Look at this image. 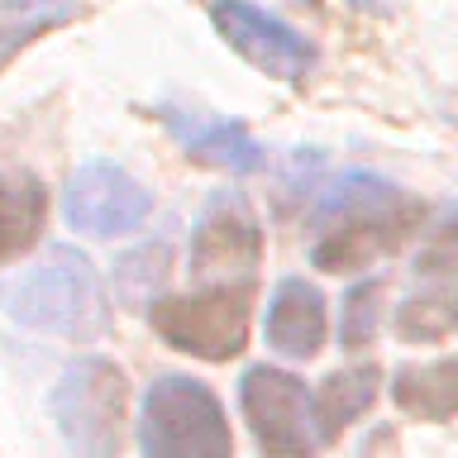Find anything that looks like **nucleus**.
I'll return each mask as SVG.
<instances>
[{
	"instance_id": "nucleus-1",
	"label": "nucleus",
	"mask_w": 458,
	"mask_h": 458,
	"mask_svg": "<svg viewBox=\"0 0 458 458\" xmlns=\"http://www.w3.org/2000/svg\"><path fill=\"white\" fill-rule=\"evenodd\" d=\"M420 220L425 210L411 196H401L392 182L372 177V172H344L315 196L310 225L320 229V239H315L310 258L325 272H353L377 253L401 249Z\"/></svg>"
},
{
	"instance_id": "nucleus-2",
	"label": "nucleus",
	"mask_w": 458,
	"mask_h": 458,
	"mask_svg": "<svg viewBox=\"0 0 458 458\" xmlns=\"http://www.w3.org/2000/svg\"><path fill=\"white\" fill-rule=\"evenodd\" d=\"M0 306L14 325L43 329V335H67V339H91L106 329V286L91 258L72 243L43 249L34 267L0 286Z\"/></svg>"
},
{
	"instance_id": "nucleus-3",
	"label": "nucleus",
	"mask_w": 458,
	"mask_h": 458,
	"mask_svg": "<svg viewBox=\"0 0 458 458\" xmlns=\"http://www.w3.org/2000/svg\"><path fill=\"white\" fill-rule=\"evenodd\" d=\"M139 449L143 458H234V439L210 386L167 372L143 392Z\"/></svg>"
},
{
	"instance_id": "nucleus-4",
	"label": "nucleus",
	"mask_w": 458,
	"mask_h": 458,
	"mask_svg": "<svg viewBox=\"0 0 458 458\" xmlns=\"http://www.w3.org/2000/svg\"><path fill=\"white\" fill-rule=\"evenodd\" d=\"M124 372L106 358H81L53 392V415L77 458H120L124 444Z\"/></svg>"
},
{
	"instance_id": "nucleus-5",
	"label": "nucleus",
	"mask_w": 458,
	"mask_h": 458,
	"mask_svg": "<svg viewBox=\"0 0 458 458\" xmlns=\"http://www.w3.org/2000/svg\"><path fill=\"white\" fill-rule=\"evenodd\" d=\"M148 320L172 349L225 363L249 339V286H200L196 296L153 301Z\"/></svg>"
},
{
	"instance_id": "nucleus-6",
	"label": "nucleus",
	"mask_w": 458,
	"mask_h": 458,
	"mask_svg": "<svg viewBox=\"0 0 458 458\" xmlns=\"http://www.w3.org/2000/svg\"><path fill=\"white\" fill-rule=\"evenodd\" d=\"M258 258H263V229H258L249 200L239 191L210 196L191 234L196 286H249Z\"/></svg>"
},
{
	"instance_id": "nucleus-7",
	"label": "nucleus",
	"mask_w": 458,
	"mask_h": 458,
	"mask_svg": "<svg viewBox=\"0 0 458 458\" xmlns=\"http://www.w3.org/2000/svg\"><path fill=\"white\" fill-rule=\"evenodd\" d=\"M239 401L263 458H315L310 392L301 377L282 368H249L239 382Z\"/></svg>"
},
{
	"instance_id": "nucleus-8",
	"label": "nucleus",
	"mask_w": 458,
	"mask_h": 458,
	"mask_svg": "<svg viewBox=\"0 0 458 458\" xmlns=\"http://www.w3.org/2000/svg\"><path fill=\"white\" fill-rule=\"evenodd\" d=\"M63 215H67L72 229H81V234L114 239V234H129V229H139L148 220L153 196L143 191L124 167L91 157V163H81L72 172V182L63 191Z\"/></svg>"
},
{
	"instance_id": "nucleus-9",
	"label": "nucleus",
	"mask_w": 458,
	"mask_h": 458,
	"mask_svg": "<svg viewBox=\"0 0 458 458\" xmlns=\"http://www.w3.org/2000/svg\"><path fill=\"white\" fill-rule=\"evenodd\" d=\"M210 20L225 34L229 48L243 53L258 72H267V77L296 81V77H306L310 63H315L310 43L301 38L292 24H282L277 14L258 10V5H249V0H215Z\"/></svg>"
},
{
	"instance_id": "nucleus-10",
	"label": "nucleus",
	"mask_w": 458,
	"mask_h": 458,
	"mask_svg": "<svg viewBox=\"0 0 458 458\" xmlns=\"http://www.w3.org/2000/svg\"><path fill=\"white\" fill-rule=\"evenodd\" d=\"M267 344L282 358H296V363H306V358L320 353V344H325V296L315 292L310 282H301V277L277 282V292L267 301Z\"/></svg>"
},
{
	"instance_id": "nucleus-11",
	"label": "nucleus",
	"mask_w": 458,
	"mask_h": 458,
	"mask_svg": "<svg viewBox=\"0 0 458 458\" xmlns=\"http://www.w3.org/2000/svg\"><path fill=\"white\" fill-rule=\"evenodd\" d=\"M163 120H167L172 134L182 139L186 157H196V163L239 172V177H249V172L263 167V143H258L249 129L225 124V120H196V114H182V110H167Z\"/></svg>"
},
{
	"instance_id": "nucleus-12",
	"label": "nucleus",
	"mask_w": 458,
	"mask_h": 458,
	"mask_svg": "<svg viewBox=\"0 0 458 458\" xmlns=\"http://www.w3.org/2000/svg\"><path fill=\"white\" fill-rule=\"evenodd\" d=\"M377 382L382 372L377 368H349V372H335L325 377V386L310 396V420H315V435L320 439H339L358 415L372 406L377 396Z\"/></svg>"
},
{
	"instance_id": "nucleus-13",
	"label": "nucleus",
	"mask_w": 458,
	"mask_h": 458,
	"mask_svg": "<svg viewBox=\"0 0 458 458\" xmlns=\"http://www.w3.org/2000/svg\"><path fill=\"white\" fill-rule=\"evenodd\" d=\"M81 14V0H0V72L38 34L63 29Z\"/></svg>"
},
{
	"instance_id": "nucleus-14",
	"label": "nucleus",
	"mask_w": 458,
	"mask_h": 458,
	"mask_svg": "<svg viewBox=\"0 0 458 458\" xmlns=\"http://www.w3.org/2000/svg\"><path fill=\"white\" fill-rule=\"evenodd\" d=\"M396 406L420 415V420H449L458 406V363L454 358H439L429 368H401L396 382Z\"/></svg>"
},
{
	"instance_id": "nucleus-15",
	"label": "nucleus",
	"mask_w": 458,
	"mask_h": 458,
	"mask_svg": "<svg viewBox=\"0 0 458 458\" xmlns=\"http://www.w3.org/2000/svg\"><path fill=\"white\" fill-rule=\"evenodd\" d=\"M43 186L34 177H0V263L34 249L43 229Z\"/></svg>"
},
{
	"instance_id": "nucleus-16",
	"label": "nucleus",
	"mask_w": 458,
	"mask_h": 458,
	"mask_svg": "<svg viewBox=\"0 0 458 458\" xmlns=\"http://www.w3.org/2000/svg\"><path fill=\"white\" fill-rule=\"evenodd\" d=\"M167 243H143V249L124 253L120 263H114V292H120L129 306H148L153 292L167 282Z\"/></svg>"
},
{
	"instance_id": "nucleus-17",
	"label": "nucleus",
	"mask_w": 458,
	"mask_h": 458,
	"mask_svg": "<svg viewBox=\"0 0 458 458\" xmlns=\"http://www.w3.org/2000/svg\"><path fill=\"white\" fill-rule=\"evenodd\" d=\"M382 306V282L377 277H368V282H358L349 296H344V315H339V339H344V349H363V344L372 339V329H377V310Z\"/></svg>"
},
{
	"instance_id": "nucleus-18",
	"label": "nucleus",
	"mask_w": 458,
	"mask_h": 458,
	"mask_svg": "<svg viewBox=\"0 0 458 458\" xmlns=\"http://www.w3.org/2000/svg\"><path fill=\"white\" fill-rule=\"evenodd\" d=\"M401 335L406 339H439V335H449V325H454V292H435V296H415L406 301V310H401Z\"/></svg>"
}]
</instances>
